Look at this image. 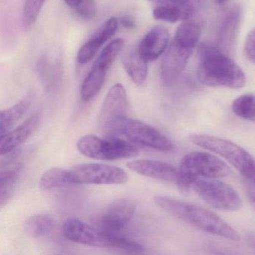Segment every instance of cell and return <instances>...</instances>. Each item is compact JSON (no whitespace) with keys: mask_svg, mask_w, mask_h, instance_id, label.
<instances>
[{"mask_svg":"<svg viewBox=\"0 0 255 255\" xmlns=\"http://www.w3.org/2000/svg\"><path fill=\"white\" fill-rule=\"evenodd\" d=\"M232 111L239 118L254 122V95L253 94H245L237 98L232 104Z\"/></svg>","mask_w":255,"mask_h":255,"instance_id":"obj_29","label":"cell"},{"mask_svg":"<svg viewBox=\"0 0 255 255\" xmlns=\"http://www.w3.org/2000/svg\"><path fill=\"white\" fill-rule=\"evenodd\" d=\"M71 185L75 184H123L128 181L126 171L103 163H82L68 170Z\"/></svg>","mask_w":255,"mask_h":255,"instance_id":"obj_7","label":"cell"},{"mask_svg":"<svg viewBox=\"0 0 255 255\" xmlns=\"http://www.w3.org/2000/svg\"><path fill=\"white\" fill-rule=\"evenodd\" d=\"M107 70L93 65L81 87V98L85 103L91 101L98 94L106 79Z\"/></svg>","mask_w":255,"mask_h":255,"instance_id":"obj_21","label":"cell"},{"mask_svg":"<svg viewBox=\"0 0 255 255\" xmlns=\"http://www.w3.org/2000/svg\"><path fill=\"white\" fill-rule=\"evenodd\" d=\"M190 140L195 145L213 151L224 157L246 180L255 181V160L253 156L238 144L209 134L190 135Z\"/></svg>","mask_w":255,"mask_h":255,"instance_id":"obj_4","label":"cell"},{"mask_svg":"<svg viewBox=\"0 0 255 255\" xmlns=\"http://www.w3.org/2000/svg\"><path fill=\"white\" fill-rule=\"evenodd\" d=\"M70 185L71 184L68 170L61 168L54 167L48 169L40 179V187L42 190H53Z\"/></svg>","mask_w":255,"mask_h":255,"instance_id":"obj_25","label":"cell"},{"mask_svg":"<svg viewBox=\"0 0 255 255\" xmlns=\"http://www.w3.org/2000/svg\"><path fill=\"white\" fill-rule=\"evenodd\" d=\"M228 1V0H216V1H217V2L220 4H224V3H226V1Z\"/></svg>","mask_w":255,"mask_h":255,"instance_id":"obj_36","label":"cell"},{"mask_svg":"<svg viewBox=\"0 0 255 255\" xmlns=\"http://www.w3.org/2000/svg\"><path fill=\"white\" fill-rule=\"evenodd\" d=\"M37 72L46 91L53 89L61 79L62 67L59 58L43 55L37 63Z\"/></svg>","mask_w":255,"mask_h":255,"instance_id":"obj_20","label":"cell"},{"mask_svg":"<svg viewBox=\"0 0 255 255\" xmlns=\"http://www.w3.org/2000/svg\"><path fill=\"white\" fill-rule=\"evenodd\" d=\"M122 63L127 75L136 85L141 86L145 83L148 76V62L139 53L137 46L125 52Z\"/></svg>","mask_w":255,"mask_h":255,"instance_id":"obj_19","label":"cell"},{"mask_svg":"<svg viewBox=\"0 0 255 255\" xmlns=\"http://www.w3.org/2000/svg\"><path fill=\"white\" fill-rule=\"evenodd\" d=\"M64 237L76 244L107 248V236L99 229L89 226L82 220L70 218L62 228Z\"/></svg>","mask_w":255,"mask_h":255,"instance_id":"obj_11","label":"cell"},{"mask_svg":"<svg viewBox=\"0 0 255 255\" xmlns=\"http://www.w3.org/2000/svg\"><path fill=\"white\" fill-rule=\"evenodd\" d=\"M64 1H65V3L67 5L74 8L76 5L79 4V3L82 0H64Z\"/></svg>","mask_w":255,"mask_h":255,"instance_id":"obj_35","label":"cell"},{"mask_svg":"<svg viewBox=\"0 0 255 255\" xmlns=\"http://www.w3.org/2000/svg\"><path fill=\"white\" fill-rule=\"evenodd\" d=\"M191 188L216 209L238 211L243 207L242 199L238 192L226 183L217 180L199 179Z\"/></svg>","mask_w":255,"mask_h":255,"instance_id":"obj_8","label":"cell"},{"mask_svg":"<svg viewBox=\"0 0 255 255\" xmlns=\"http://www.w3.org/2000/svg\"><path fill=\"white\" fill-rule=\"evenodd\" d=\"M123 134L131 142L162 151L174 149V144L155 128L136 120L124 118L118 127V135Z\"/></svg>","mask_w":255,"mask_h":255,"instance_id":"obj_9","label":"cell"},{"mask_svg":"<svg viewBox=\"0 0 255 255\" xmlns=\"http://www.w3.org/2000/svg\"><path fill=\"white\" fill-rule=\"evenodd\" d=\"M121 24L124 28H128V29H131L135 26L134 21L130 16H123L121 19Z\"/></svg>","mask_w":255,"mask_h":255,"instance_id":"obj_33","label":"cell"},{"mask_svg":"<svg viewBox=\"0 0 255 255\" xmlns=\"http://www.w3.org/2000/svg\"><path fill=\"white\" fill-rule=\"evenodd\" d=\"M127 166L130 170L144 176L169 182L177 183L178 181L177 168L160 160L140 159L129 162Z\"/></svg>","mask_w":255,"mask_h":255,"instance_id":"obj_15","label":"cell"},{"mask_svg":"<svg viewBox=\"0 0 255 255\" xmlns=\"http://www.w3.org/2000/svg\"><path fill=\"white\" fill-rule=\"evenodd\" d=\"M178 173L177 185L181 191L187 193L200 178H223L230 175L232 169L227 163L210 153L193 151L181 159Z\"/></svg>","mask_w":255,"mask_h":255,"instance_id":"obj_3","label":"cell"},{"mask_svg":"<svg viewBox=\"0 0 255 255\" xmlns=\"http://www.w3.org/2000/svg\"><path fill=\"white\" fill-rule=\"evenodd\" d=\"M193 5L178 7L176 5H160L153 10V16L157 20L167 22H177L186 20L193 15Z\"/></svg>","mask_w":255,"mask_h":255,"instance_id":"obj_23","label":"cell"},{"mask_svg":"<svg viewBox=\"0 0 255 255\" xmlns=\"http://www.w3.org/2000/svg\"><path fill=\"white\" fill-rule=\"evenodd\" d=\"M154 200L171 215L199 230L230 241L241 240V235L232 226L206 208L167 196H157Z\"/></svg>","mask_w":255,"mask_h":255,"instance_id":"obj_2","label":"cell"},{"mask_svg":"<svg viewBox=\"0 0 255 255\" xmlns=\"http://www.w3.org/2000/svg\"><path fill=\"white\" fill-rule=\"evenodd\" d=\"M124 46V40L123 39L116 38L112 40L100 52L94 62V65L109 70V67L115 61V58L122 51Z\"/></svg>","mask_w":255,"mask_h":255,"instance_id":"obj_28","label":"cell"},{"mask_svg":"<svg viewBox=\"0 0 255 255\" xmlns=\"http://www.w3.org/2000/svg\"><path fill=\"white\" fill-rule=\"evenodd\" d=\"M74 9L78 16L85 20L94 19L97 15V4L94 0H82Z\"/></svg>","mask_w":255,"mask_h":255,"instance_id":"obj_31","label":"cell"},{"mask_svg":"<svg viewBox=\"0 0 255 255\" xmlns=\"http://www.w3.org/2000/svg\"><path fill=\"white\" fill-rule=\"evenodd\" d=\"M128 100L125 88L121 84L108 91L98 116V127L106 137L118 136L120 123L127 117Z\"/></svg>","mask_w":255,"mask_h":255,"instance_id":"obj_6","label":"cell"},{"mask_svg":"<svg viewBox=\"0 0 255 255\" xmlns=\"http://www.w3.org/2000/svg\"><path fill=\"white\" fill-rule=\"evenodd\" d=\"M166 1H169L173 5L178 6V7H184V6L191 5L192 0H166Z\"/></svg>","mask_w":255,"mask_h":255,"instance_id":"obj_34","label":"cell"},{"mask_svg":"<svg viewBox=\"0 0 255 255\" xmlns=\"http://www.w3.org/2000/svg\"><path fill=\"white\" fill-rule=\"evenodd\" d=\"M152 1H159V2H166V0H152Z\"/></svg>","mask_w":255,"mask_h":255,"instance_id":"obj_37","label":"cell"},{"mask_svg":"<svg viewBox=\"0 0 255 255\" xmlns=\"http://www.w3.org/2000/svg\"><path fill=\"white\" fill-rule=\"evenodd\" d=\"M40 124V113H35L16 128L0 135V156L8 154L22 145L35 132Z\"/></svg>","mask_w":255,"mask_h":255,"instance_id":"obj_13","label":"cell"},{"mask_svg":"<svg viewBox=\"0 0 255 255\" xmlns=\"http://www.w3.org/2000/svg\"><path fill=\"white\" fill-rule=\"evenodd\" d=\"M136 205L127 199H117L106 210L100 220L98 229L106 234H118L134 216Z\"/></svg>","mask_w":255,"mask_h":255,"instance_id":"obj_10","label":"cell"},{"mask_svg":"<svg viewBox=\"0 0 255 255\" xmlns=\"http://www.w3.org/2000/svg\"><path fill=\"white\" fill-rule=\"evenodd\" d=\"M245 54L250 62L255 64V30L250 31L245 42Z\"/></svg>","mask_w":255,"mask_h":255,"instance_id":"obj_32","label":"cell"},{"mask_svg":"<svg viewBox=\"0 0 255 255\" xmlns=\"http://www.w3.org/2000/svg\"><path fill=\"white\" fill-rule=\"evenodd\" d=\"M107 248L128 255H141L145 253V249L139 243L120 236L118 234H107Z\"/></svg>","mask_w":255,"mask_h":255,"instance_id":"obj_27","label":"cell"},{"mask_svg":"<svg viewBox=\"0 0 255 255\" xmlns=\"http://www.w3.org/2000/svg\"><path fill=\"white\" fill-rule=\"evenodd\" d=\"M20 166L13 169L0 171V210L5 206L14 191Z\"/></svg>","mask_w":255,"mask_h":255,"instance_id":"obj_26","label":"cell"},{"mask_svg":"<svg viewBox=\"0 0 255 255\" xmlns=\"http://www.w3.org/2000/svg\"><path fill=\"white\" fill-rule=\"evenodd\" d=\"M55 226L53 217L49 214H37L27 220L25 230L33 238H41L49 234Z\"/></svg>","mask_w":255,"mask_h":255,"instance_id":"obj_24","label":"cell"},{"mask_svg":"<svg viewBox=\"0 0 255 255\" xmlns=\"http://www.w3.org/2000/svg\"><path fill=\"white\" fill-rule=\"evenodd\" d=\"M118 27V20L115 17L108 19L100 29L81 46L77 54L79 64H85L89 62L98 52L101 46L113 37Z\"/></svg>","mask_w":255,"mask_h":255,"instance_id":"obj_16","label":"cell"},{"mask_svg":"<svg viewBox=\"0 0 255 255\" xmlns=\"http://www.w3.org/2000/svg\"><path fill=\"white\" fill-rule=\"evenodd\" d=\"M241 7L238 6L231 8L223 19L218 34L217 47L227 55H230L236 44L238 31L241 25Z\"/></svg>","mask_w":255,"mask_h":255,"instance_id":"obj_17","label":"cell"},{"mask_svg":"<svg viewBox=\"0 0 255 255\" xmlns=\"http://www.w3.org/2000/svg\"><path fill=\"white\" fill-rule=\"evenodd\" d=\"M198 79L203 85L238 90L244 88L247 77L244 70L217 46L203 43L199 49Z\"/></svg>","mask_w":255,"mask_h":255,"instance_id":"obj_1","label":"cell"},{"mask_svg":"<svg viewBox=\"0 0 255 255\" xmlns=\"http://www.w3.org/2000/svg\"><path fill=\"white\" fill-rule=\"evenodd\" d=\"M193 52L180 47L172 42L162 60L161 77L166 85H171L182 74Z\"/></svg>","mask_w":255,"mask_h":255,"instance_id":"obj_12","label":"cell"},{"mask_svg":"<svg viewBox=\"0 0 255 255\" xmlns=\"http://www.w3.org/2000/svg\"><path fill=\"white\" fill-rule=\"evenodd\" d=\"M34 91L30 89L11 107L0 111V135L11 130L28 112L34 99Z\"/></svg>","mask_w":255,"mask_h":255,"instance_id":"obj_18","label":"cell"},{"mask_svg":"<svg viewBox=\"0 0 255 255\" xmlns=\"http://www.w3.org/2000/svg\"><path fill=\"white\" fill-rule=\"evenodd\" d=\"M46 0H25L22 9V24L29 28L37 20Z\"/></svg>","mask_w":255,"mask_h":255,"instance_id":"obj_30","label":"cell"},{"mask_svg":"<svg viewBox=\"0 0 255 255\" xmlns=\"http://www.w3.org/2000/svg\"><path fill=\"white\" fill-rule=\"evenodd\" d=\"M169 42V31L162 25H157L145 34L136 46L141 56L148 62L161 56L167 49Z\"/></svg>","mask_w":255,"mask_h":255,"instance_id":"obj_14","label":"cell"},{"mask_svg":"<svg viewBox=\"0 0 255 255\" xmlns=\"http://www.w3.org/2000/svg\"><path fill=\"white\" fill-rule=\"evenodd\" d=\"M76 146L81 154L95 160H119L139 154L137 147L126 139L116 137L103 139L93 134L79 138Z\"/></svg>","mask_w":255,"mask_h":255,"instance_id":"obj_5","label":"cell"},{"mask_svg":"<svg viewBox=\"0 0 255 255\" xmlns=\"http://www.w3.org/2000/svg\"><path fill=\"white\" fill-rule=\"evenodd\" d=\"M202 29L194 22H183L175 31L173 43L180 47L193 52L199 43Z\"/></svg>","mask_w":255,"mask_h":255,"instance_id":"obj_22","label":"cell"}]
</instances>
